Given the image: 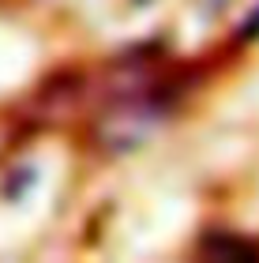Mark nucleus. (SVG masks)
Segmentation results:
<instances>
[{
  "label": "nucleus",
  "mask_w": 259,
  "mask_h": 263,
  "mask_svg": "<svg viewBox=\"0 0 259 263\" xmlns=\"http://www.w3.org/2000/svg\"><path fill=\"white\" fill-rule=\"evenodd\" d=\"M252 34H259V8L252 11V19L244 23V38H252Z\"/></svg>",
  "instance_id": "obj_1"
}]
</instances>
